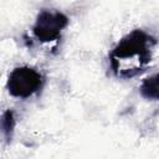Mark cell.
Listing matches in <instances>:
<instances>
[{
    "instance_id": "1",
    "label": "cell",
    "mask_w": 159,
    "mask_h": 159,
    "mask_svg": "<svg viewBox=\"0 0 159 159\" xmlns=\"http://www.w3.org/2000/svg\"><path fill=\"white\" fill-rule=\"evenodd\" d=\"M157 43L158 41L154 36L140 29L130 31L119 40L109 53L112 70L114 71L122 61L129 60L135 62L138 68L143 71L142 68L152 61V55Z\"/></svg>"
},
{
    "instance_id": "2",
    "label": "cell",
    "mask_w": 159,
    "mask_h": 159,
    "mask_svg": "<svg viewBox=\"0 0 159 159\" xmlns=\"http://www.w3.org/2000/svg\"><path fill=\"white\" fill-rule=\"evenodd\" d=\"M42 84L43 77L39 71L29 66H19L9 73L6 88L10 96L26 99L39 92Z\"/></svg>"
},
{
    "instance_id": "3",
    "label": "cell",
    "mask_w": 159,
    "mask_h": 159,
    "mask_svg": "<svg viewBox=\"0 0 159 159\" xmlns=\"http://www.w3.org/2000/svg\"><path fill=\"white\" fill-rule=\"evenodd\" d=\"M68 17L61 11L41 10L32 26L34 36L42 43L56 42L61 39L63 30L68 26Z\"/></svg>"
},
{
    "instance_id": "4",
    "label": "cell",
    "mask_w": 159,
    "mask_h": 159,
    "mask_svg": "<svg viewBox=\"0 0 159 159\" xmlns=\"http://www.w3.org/2000/svg\"><path fill=\"white\" fill-rule=\"evenodd\" d=\"M142 97L150 101H159V73L144 78L139 86Z\"/></svg>"
},
{
    "instance_id": "5",
    "label": "cell",
    "mask_w": 159,
    "mask_h": 159,
    "mask_svg": "<svg viewBox=\"0 0 159 159\" xmlns=\"http://www.w3.org/2000/svg\"><path fill=\"white\" fill-rule=\"evenodd\" d=\"M14 128H15L14 111L6 109L1 117V129H2V135H4V139L6 143H10L12 134H14Z\"/></svg>"
}]
</instances>
